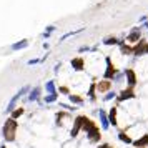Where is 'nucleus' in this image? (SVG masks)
<instances>
[{"instance_id": "obj_7", "label": "nucleus", "mask_w": 148, "mask_h": 148, "mask_svg": "<svg viewBox=\"0 0 148 148\" xmlns=\"http://www.w3.org/2000/svg\"><path fill=\"white\" fill-rule=\"evenodd\" d=\"M141 32H143V27L141 25H138V27H133L132 30H130V34L125 37V42L127 43H132V45H135L136 42L141 38Z\"/></svg>"}, {"instance_id": "obj_27", "label": "nucleus", "mask_w": 148, "mask_h": 148, "mask_svg": "<svg viewBox=\"0 0 148 148\" xmlns=\"http://www.w3.org/2000/svg\"><path fill=\"white\" fill-rule=\"evenodd\" d=\"M45 58H47V55H43V58H32V60L27 62V65H38V63H42Z\"/></svg>"}, {"instance_id": "obj_10", "label": "nucleus", "mask_w": 148, "mask_h": 148, "mask_svg": "<svg viewBox=\"0 0 148 148\" xmlns=\"http://www.w3.org/2000/svg\"><path fill=\"white\" fill-rule=\"evenodd\" d=\"M112 85H113V80L101 78V80L97 82V92H98V93H107V92L112 90Z\"/></svg>"}, {"instance_id": "obj_29", "label": "nucleus", "mask_w": 148, "mask_h": 148, "mask_svg": "<svg viewBox=\"0 0 148 148\" xmlns=\"http://www.w3.org/2000/svg\"><path fill=\"white\" fill-rule=\"evenodd\" d=\"M60 107L63 108V110H68V112H73V110H75V107H72L70 103H63V101L60 103Z\"/></svg>"}, {"instance_id": "obj_16", "label": "nucleus", "mask_w": 148, "mask_h": 148, "mask_svg": "<svg viewBox=\"0 0 148 148\" xmlns=\"http://www.w3.org/2000/svg\"><path fill=\"white\" fill-rule=\"evenodd\" d=\"M28 43H30V42H28L27 38H23V40H18V42H15V43H12V45H10V50H12V52H18V50H23V48H27V47H28Z\"/></svg>"}, {"instance_id": "obj_38", "label": "nucleus", "mask_w": 148, "mask_h": 148, "mask_svg": "<svg viewBox=\"0 0 148 148\" xmlns=\"http://www.w3.org/2000/svg\"><path fill=\"white\" fill-rule=\"evenodd\" d=\"M0 148H7V145H5V143H2V145H0Z\"/></svg>"}, {"instance_id": "obj_1", "label": "nucleus", "mask_w": 148, "mask_h": 148, "mask_svg": "<svg viewBox=\"0 0 148 148\" xmlns=\"http://www.w3.org/2000/svg\"><path fill=\"white\" fill-rule=\"evenodd\" d=\"M83 132L87 133V140L90 143H98L101 140V130L98 128V125L93 120H90L88 116H85L83 121Z\"/></svg>"}, {"instance_id": "obj_24", "label": "nucleus", "mask_w": 148, "mask_h": 148, "mask_svg": "<svg viewBox=\"0 0 148 148\" xmlns=\"http://www.w3.org/2000/svg\"><path fill=\"white\" fill-rule=\"evenodd\" d=\"M45 90H47V93H57V92H58V88L55 87L53 80H48L47 83H45Z\"/></svg>"}, {"instance_id": "obj_14", "label": "nucleus", "mask_w": 148, "mask_h": 148, "mask_svg": "<svg viewBox=\"0 0 148 148\" xmlns=\"http://www.w3.org/2000/svg\"><path fill=\"white\" fill-rule=\"evenodd\" d=\"M123 42L125 40H121L118 37H107V38L101 40V43H103V45H108V47H120Z\"/></svg>"}, {"instance_id": "obj_20", "label": "nucleus", "mask_w": 148, "mask_h": 148, "mask_svg": "<svg viewBox=\"0 0 148 148\" xmlns=\"http://www.w3.org/2000/svg\"><path fill=\"white\" fill-rule=\"evenodd\" d=\"M120 52L123 55H133V45L132 43H127V42H123L120 45Z\"/></svg>"}, {"instance_id": "obj_31", "label": "nucleus", "mask_w": 148, "mask_h": 148, "mask_svg": "<svg viewBox=\"0 0 148 148\" xmlns=\"http://www.w3.org/2000/svg\"><path fill=\"white\" fill-rule=\"evenodd\" d=\"M55 30H57V27H55V25H48V27L45 28V32H48V34H53Z\"/></svg>"}, {"instance_id": "obj_5", "label": "nucleus", "mask_w": 148, "mask_h": 148, "mask_svg": "<svg viewBox=\"0 0 148 148\" xmlns=\"http://www.w3.org/2000/svg\"><path fill=\"white\" fill-rule=\"evenodd\" d=\"M136 98V93H135V88L133 87H127L120 90L118 95H116V103H121V101H127V100H133Z\"/></svg>"}, {"instance_id": "obj_32", "label": "nucleus", "mask_w": 148, "mask_h": 148, "mask_svg": "<svg viewBox=\"0 0 148 148\" xmlns=\"http://www.w3.org/2000/svg\"><path fill=\"white\" fill-rule=\"evenodd\" d=\"M98 148H113V147H112L110 143H101V145H100Z\"/></svg>"}, {"instance_id": "obj_2", "label": "nucleus", "mask_w": 148, "mask_h": 148, "mask_svg": "<svg viewBox=\"0 0 148 148\" xmlns=\"http://www.w3.org/2000/svg\"><path fill=\"white\" fill-rule=\"evenodd\" d=\"M17 128H18V121L15 118H8L3 127H2V136H3V141L5 143H14L15 138H17Z\"/></svg>"}, {"instance_id": "obj_6", "label": "nucleus", "mask_w": 148, "mask_h": 148, "mask_svg": "<svg viewBox=\"0 0 148 148\" xmlns=\"http://www.w3.org/2000/svg\"><path fill=\"white\" fill-rule=\"evenodd\" d=\"M133 55L135 57H143V55H148V40L141 37L140 40L133 45Z\"/></svg>"}, {"instance_id": "obj_22", "label": "nucleus", "mask_w": 148, "mask_h": 148, "mask_svg": "<svg viewBox=\"0 0 148 148\" xmlns=\"http://www.w3.org/2000/svg\"><path fill=\"white\" fill-rule=\"evenodd\" d=\"M68 98H70V101H72L73 105H80V107L83 105V97H80L78 93H77V95L70 93V95H68Z\"/></svg>"}, {"instance_id": "obj_34", "label": "nucleus", "mask_w": 148, "mask_h": 148, "mask_svg": "<svg viewBox=\"0 0 148 148\" xmlns=\"http://www.w3.org/2000/svg\"><path fill=\"white\" fill-rule=\"evenodd\" d=\"M50 35H52V34H48V32H43V34H42V37H43V38H50Z\"/></svg>"}, {"instance_id": "obj_19", "label": "nucleus", "mask_w": 148, "mask_h": 148, "mask_svg": "<svg viewBox=\"0 0 148 148\" xmlns=\"http://www.w3.org/2000/svg\"><path fill=\"white\" fill-rule=\"evenodd\" d=\"M116 138L120 141H123L125 145H132V143H133V140L130 138V135H128L127 132H118V133H116Z\"/></svg>"}, {"instance_id": "obj_25", "label": "nucleus", "mask_w": 148, "mask_h": 148, "mask_svg": "<svg viewBox=\"0 0 148 148\" xmlns=\"http://www.w3.org/2000/svg\"><path fill=\"white\" fill-rule=\"evenodd\" d=\"M23 113H25V108H23V107H18V108H15L14 112L10 113V116H12V118H15V120H18V118H20Z\"/></svg>"}, {"instance_id": "obj_37", "label": "nucleus", "mask_w": 148, "mask_h": 148, "mask_svg": "<svg viewBox=\"0 0 148 148\" xmlns=\"http://www.w3.org/2000/svg\"><path fill=\"white\" fill-rule=\"evenodd\" d=\"M43 48H45V50H48V48H50V43H48V42H45V43H43Z\"/></svg>"}, {"instance_id": "obj_30", "label": "nucleus", "mask_w": 148, "mask_h": 148, "mask_svg": "<svg viewBox=\"0 0 148 148\" xmlns=\"http://www.w3.org/2000/svg\"><path fill=\"white\" fill-rule=\"evenodd\" d=\"M78 52H97V47H82Z\"/></svg>"}, {"instance_id": "obj_8", "label": "nucleus", "mask_w": 148, "mask_h": 148, "mask_svg": "<svg viewBox=\"0 0 148 148\" xmlns=\"http://www.w3.org/2000/svg\"><path fill=\"white\" fill-rule=\"evenodd\" d=\"M83 121H85V115H80V116L75 118L73 127L70 130V138H77V136H78V133L83 130Z\"/></svg>"}, {"instance_id": "obj_28", "label": "nucleus", "mask_w": 148, "mask_h": 148, "mask_svg": "<svg viewBox=\"0 0 148 148\" xmlns=\"http://www.w3.org/2000/svg\"><path fill=\"white\" fill-rule=\"evenodd\" d=\"M58 93H62V95H70V88H68L67 85H62V87H58Z\"/></svg>"}, {"instance_id": "obj_35", "label": "nucleus", "mask_w": 148, "mask_h": 148, "mask_svg": "<svg viewBox=\"0 0 148 148\" xmlns=\"http://www.w3.org/2000/svg\"><path fill=\"white\" fill-rule=\"evenodd\" d=\"M60 67H62V63H57V65H55V68H53V70H55V73H57V72L60 70Z\"/></svg>"}, {"instance_id": "obj_21", "label": "nucleus", "mask_w": 148, "mask_h": 148, "mask_svg": "<svg viewBox=\"0 0 148 148\" xmlns=\"http://www.w3.org/2000/svg\"><path fill=\"white\" fill-rule=\"evenodd\" d=\"M85 30V27H82V28H78V30H70V32H67V34H63L60 37V42H63V40H67V38H70V37H75V35H78V34H82Z\"/></svg>"}, {"instance_id": "obj_9", "label": "nucleus", "mask_w": 148, "mask_h": 148, "mask_svg": "<svg viewBox=\"0 0 148 148\" xmlns=\"http://www.w3.org/2000/svg\"><path fill=\"white\" fill-rule=\"evenodd\" d=\"M123 73H125V80H127V85L128 87H136V83H138V78H136V72H135L133 68H125L123 70Z\"/></svg>"}, {"instance_id": "obj_3", "label": "nucleus", "mask_w": 148, "mask_h": 148, "mask_svg": "<svg viewBox=\"0 0 148 148\" xmlns=\"http://www.w3.org/2000/svg\"><path fill=\"white\" fill-rule=\"evenodd\" d=\"M30 88H32V87H28V85H25V87H22L20 90H18V92H17V93H15L14 97L10 98V101H8V107H7V110H5L7 113H12V112H14L15 108H17V101L20 100V98L23 97V95H28V92H30Z\"/></svg>"}, {"instance_id": "obj_26", "label": "nucleus", "mask_w": 148, "mask_h": 148, "mask_svg": "<svg viewBox=\"0 0 148 148\" xmlns=\"http://www.w3.org/2000/svg\"><path fill=\"white\" fill-rule=\"evenodd\" d=\"M116 92H113V90H110V92H107V93L103 95V101H110V100H113V98H116Z\"/></svg>"}, {"instance_id": "obj_13", "label": "nucleus", "mask_w": 148, "mask_h": 148, "mask_svg": "<svg viewBox=\"0 0 148 148\" xmlns=\"http://www.w3.org/2000/svg\"><path fill=\"white\" fill-rule=\"evenodd\" d=\"M42 97V88L40 87H34L30 88V92H28L27 95V100L30 101V103H34V101H38Z\"/></svg>"}, {"instance_id": "obj_36", "label": "nucleus", "mask_w": 148, "mask_h": 148, "mask_svg": "<svg viewBox=\"0 0 148 148\" xmlns=\"http://www.w3.org/2000/svg\"><path fill=\"white\" fill-rule=\"evenodd\" d=\"M148 20V17H147V15H143V17H140V22H141V23H143V22H147Z\"/></svg>"}, {"instance_id": "obj_33", "label": "nucleus", "mask_w": 148, "mask_h": 148, "mask_svg": "<svg viewBox=\"0 0 148 148\" xmlns=\"http://www.w3.org/2000/svg\"><path fill=\"white\" fill-rule=\"evenodd\" d=\"M141 27H143V30H147V32H148V20L143 22V23H141Z\"/></svg>"}, {"instance_id": "obj_11", "label": "nucleus", "mask_w": 148, "mask_h": 148, "mask_svg": "<svg viewBox=\"0 0 148 148\" xmlns=\"http://www.w3.org/2000/svg\"><path fill=\"white\" fill-rule=\"evenodd\" d=\"M98 120H100L101 130H105V132H107V130H110V127H112V125H110V120H108V113L103 110V108H100V110H98Z\"/></svg>"}, {"instance_id": "obj_4", "label": "nucleus", "mask_w": 148, "mask_h": 148, "mask_svg": "<svg viewBox=\"0 0 148 148\" xmlns=\"http://www.w3.org/2000/svg\"><path fill=\"white\" fill-rule=\"evenodd\" d=\"M105 63H107V68H105V72H103V78L115 80V77L120 73V72H118V68L113 65V62H112L110 57H105Z\"/></svg>"}, {"instance_id": "obj_15", "label": "nucleus", "mask_w": 148, "mask_h": 148, "mask_svg": "<svg viewBox=\"0 0 148 148\" xmlns=\"http://www.w3.org/2000/svg\"><path fill=\"white\" fill-rule=\"evenodd\" d=\"M132 145H133L135 148H148V133H143L140 138L133 140Z\"/></svg>"}, {"instance_id": "obj_17", "label": "nucleus", "mask_w": 148, "mask_h": 148, "mask_svg": "<svg viewBox=\"0 0 148 148\" xmlns=\"http://www.w3.org/2000/svg\"><path fill=\"white\" fill-rule=\"evenodd\" d=\"M116 115H118V108L112 107V108H110V112H108V120H110V125H112V127H118Z\"/></svg>"}, {"instance_id": "obj_23", "label": "nucleus", "mask_w": 148, "mask_h": 148, "mask_svg": "<svg viewBox=\"0 0 148 148\" xmlns=\"http://www.w3.org/2000/svg\"><path fill=\"white\" fill-rule=\"evenodd\" d=\"M58 92L57 93H47L45 95V98H43V101L45 103H55V101H58Z\"/></svg>"}, {"instance_id": "obj_18", "label": "nucleus", "mask_w": 148, "mask_h": 148, "mask_svg": "<svg viewBox=\"0 0 148 148\" xmlns=\"http://www.w3.org/2000/svg\"><path fill=\"white\" fill-rule=\"evenodd\" d=\"M97 82H92V85H90V88H88V92H87V97H88V100L90 101H97Z\"/></svg>"}, {"instance_id": "obj_12", "label": "nucleus", "mask_w": 148, "mask_h": 148, "mask_svg": "<svg viewBox=\"0 0 148 148\" xmlns=\"http://www.w3.org/2000/svg\"><path fill=\"white\" fill-rule=\"evenodd\" d=\"M70 65L75 72H83L85 70V58L83 57H75V58L70 60Z\"/></svg>"}]
</instances>
